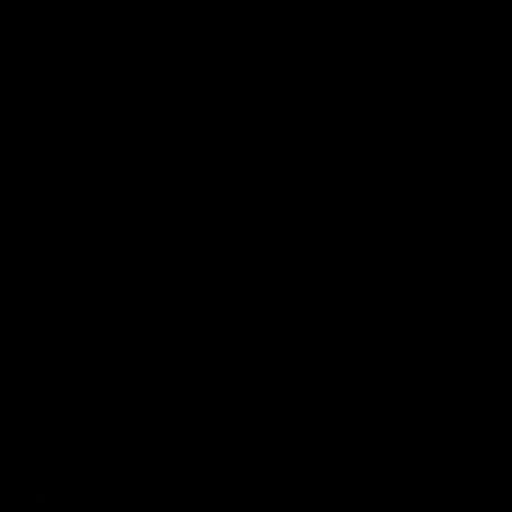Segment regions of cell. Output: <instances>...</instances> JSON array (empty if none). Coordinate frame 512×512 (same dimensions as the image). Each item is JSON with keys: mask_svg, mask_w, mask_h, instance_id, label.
<instances>
[]
</instances>
